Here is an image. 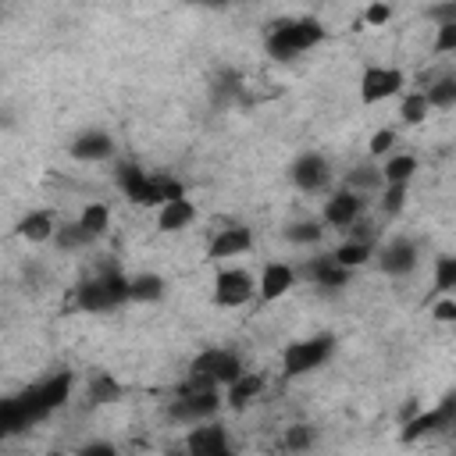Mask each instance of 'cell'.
Segmentation results:
<instances>
[{"label": "cell", "instance_id": "cell-1", "mask_svg": "<svg viewBox=\"0 0 456 456\" xmlns=\"http://www.w3.org/2000/svg\"><path fill=\"white\" fill-rule=\"evenodd\" d=\"M324 36H328V28L317 18H285V21L271 25V32L264 39V50L274 61H296L310 46L324 43Z\"/></svg>", "mask_w": 456, "mask_h": 456}, {"label": "cell", "instance_id": "cell-2", "mask_svg": "<svg viewBox=\"0 0 456 456\" xmlns=\"http://www.w3.org/2000/svg\"><path fill=\"white\" fill-rule=\"evenodd\" d=\"M242 374H246V367H242L239 353H232V349H203L189 363L185 388H214V392H221L228 385H235Z\"/></svg>", "mask_w": 456, "mask_h": 456}, {"label": "cell", "instance_id": "cell-3", "mask_svg": "<svg viewBox=\"0 0 456 456\" xmlns=\"http://www.w3.org/2000/svg\"><path fill=\"white\" fill-rule=\"evenodd\" d=\"M335 353V338L331 335H310V338H299V342H289L285 353H281V370L285 378H303V374H314L317 367H324Z\"/></svg>", "mask_w": 456, "mask_h": 456}, {"label": "cell", "instance_id": "cell-4", "mask_svg": "<svg viewBox=\"0 0 456 456\" xmlns=\"http://www.w3.org/2000/svg\"><path fill=\"white\" fill-rule=\"evenodd\" d=\"M128 299V278L125 274H103V278H89L75 289V303L86 314H107L114 306H121Z\"/></svg>", "mask_w": 456, "mask_h": 456}, {"label": "cell", "instance_id": "cell-5", "mask_svg": "<svg viewBox=\"0 0 456 456\" xmlns=\"http://www.w3.org/2000/svg\"><path fill=\"white\" fill-rule=\"evenodd\" d=\"M71 388H75V374H71V370H57V374H50V378L36 381L28 392H21V399H25L28 413H32V424H36V420H43L46 413L61 410V406L71 399Z\"/></svg>", "mask_w": 456, "mask_h": 456}, {"label": "cell", "instance_id": "cell-6", "mask_svg": "<svg viewBox=\"0 0 456 456\" xmlns=\"http://www.w3.org/2000/svg\"><path fill=\"white\" fill-rule=\"evenodd\" d=\"M445 428H456V395H445L438 406L406 417V420H403V431H399V442L413 445V442H420V438H428V435H438V431H445Z\"/></svg>", "mask_w": 456, "mask_h": 456}, {"label": "cell", "instance_id": "cell-7", "mask_svg": "<svg viewBox=\"0 0 456 456\" xmlns=\"http://www.w3.org/2000/svg\"><path fill=\"white\" fill-rule=\"evenodd\" d=\"M253 296H256V281H253L249 271H242V267H221L214 274V303L221 310L246 306Z\"/></svg>", "mask_w": 456, "mask_h": 456}, {"label": "cell", "instance_id": "cell-8", "mask_svg": "<svg viewBox=\"0 0 456 456\" xmlns=\"http://www.w3.org/2000/svg\"><path fill=\"white\" fill-rule=\"evenodd\" d=\"M217 410H221V392L214 388H182V395L171 403V417L189 428L214 420Z\"/></svg>", "mask_w": 456, "mask_h": 456}, {"label": "cell", "instance_id": "cell-9", "mask_svg": "<svg viewBox=\"0 0 456 456\" xmlns=\"http://www.w3.org/2000/svg\"><path fill=\"white\" fill-rule=\"evenodd\" d=\"M289 178H292V185L303 189V192H324V189L331 185V164H328L324 153L306 150V153H299V157L292 160Z\"/></svg>", "mask_w": 456, "mask_h": 456}, {"label": "cell", "instance_id": "cell-10", "mask_svg": "<svg viewBox=\"0 0 456 456\" xmlns=\"http://www.w3.org/2000/svg\"><path fill=\"white\" fill-rule=\"evenodd\" d=\"M403 86H406V75H403L399 68L370 64V68H363V75H360V100L370 107V103H381V100L395 96Z\"/></svg>", "mask_w": 456, "mask_h": 456}, {"label": "cell", "instance_id": "cell-11", "mask_svg": "<svg viewBox=\"0 0 456 456\" xmlns=\"http://www.w3.org/2000/svg\"><path fill=\"white\" fill-rule=\"evenodd\" d=\"M360 214H363V196L353 192V189H335V192L324 200L321 224L338 228V232H349L353 224H360Z\"/></svg>", "mask_w": 456, "mask_h": 456}, {"label": "cell", "instance_id": "cell-12", "mask_svg": "<svg viewBox=\"0 0 456 456\" xmlns=\"http://www.w3.org/2000/svg\"><path fill=\"white\" fill-rule=\"evenodd\" d=\"M118 185H121V192H125L132 203H139V207H157V210H160L157 175H146L139 164L121 160V164H118Z\"/></svg>", "mask_w": 456, "mask_h": 456}, {"label": "cell", "instance_id": "cell-13", "mask_svg": "<svg viewBox=\"0 0 456 456\" xmlns=\"http://www.w3.org/2000/svg\"><path fill=\"white\" fill-rule=\"evenodd\" d=\"M378 267L385 271V274H392V278H403V274H410L417 264H420V253H417V242L413 239H392V242H385L378 253Z\"/></svg>", "mask_w": 456, "mask_h": 456}, {"label": "cell", "instance_id": "cell-14", "mask_svg": "<svg viewBox=\"0 0 456 456\" xmlns=\"http://www.w3.org/2000/svg\"><path fill=\"white\" fill-rule=\"evenodd\" d=\"M292 285H296V267L285 260H271V264H264V271L256 278V296L264 303H274L285 292H292Z\"/></svg>", "mask_w": 456, "mask_h": 456}, {"label": "cell", "instance_id": "cell-15", "mask_svg": "<svg viewBox=\"0 0 456 456\" xmlns=\"http://www.w3.org/2000/svg\"><path fill=\"white\" fill-rule=\"evenodd\" d=\"M249 246H253V232H249L246 224H232V228H221V232L210 239V246H207V260L221 264V260H228V256L246 253Z\"/></svg>", "mask_w": 456, "mask_h": 456}, {"label": "cell", "instance_id": "cell-16", "mask_svg": "<svg viewBox=\"0 0 456 456\" xmlns=\"http://www.w3.org/2000/svg\"><path fill=\"white\" fill-rule=\"evenodd\" d=\"M228 449V431L217 424V420H207V424H196L189 428L185 435V452L192 456H217Z\"/></svg>", "mask_w": 456, "mask_h": 456}, {"label": "cell", "instance_id": "cell-17", "mask_svg": "<svg viewBox=\"0 0 456 456\" xmlns=\"http://www.w3.org/2000/svg\"><path fill=\"white\" fill-rule=\"evenodd\" d=\"M110 153H114V139H110L103 128H86V132L75 135V142H71V157H75V160H86V164L107 160Z\"/></svg>", "mask_w": 456, "mask_h": 456}, {"label": "cell", "instance_id": "cell-18", "mask_svg": "<svg viewBox=\"0 0 456 456\" xmlns=\"http://www.w3.org/2000/svg\"><path fill=\"white\" fill-rule=\"evenodd\" d=\"M57 221H53V214L50 210H28L21 221H18V235L25 239V242H53V235H57Z\"/></svg>", "mask_w": 456, "mask_h": 456}, {"label": "cell", "instance_id": "cell-19", "mask_svg": "<svg viewBox=\"0 0 456 456\" xmlns=\"http://www.w3.org/2000/svg\"><path fill=\"white\" fill-rule=\"evenodd\" d=\"M346 271H356V267H363L370 256H374V239H367L363 232L360 235H349V239H342L338 246H335V253H331Z\"/></svg>", "mask_w": 456, "mask_h": 456}, {"label": "cell", "instance_id": "cell-20", "mask_svg": "<svg viewBox=\"0 0 456 456\" xmlns=\"http://www.w3.org/2000/svg\"><path fill=\"white\" fill-rule=\"evenodd\" d=\"M306 274H310V281H314V285H321V289H342V285L349 281V274H353V271H346V267L328 253V256L310 260V264H306Z\"/></svg>", "mask_w": 456, "mask_h": 456}, {"label": "cell", "instance_id": "cell-21", "mask_svg": "<svg viewBox=\"0 0 456 456\" xmlns=\"http://www.w3.org/2000/svg\"><path fill=\"white\" fill-rule=\"evenodd\" d=\"M196 221V207H192V200L185 196V200H175V203H164L160 210H157V228L160 232H182V228H189Z\"/></svg>", "mask_w": 456, "mask_h": 456}, {"label": "cell", "instance_id": "cell-22", "mask_svg": "<svg viewBox=\"0 0 456 456\" xmlns=\"http://www.w3.org/2000/svg\"><path fill=\"white\" fill-rule=\"evenodd\" d=\"M164 292H167V285L153 271H142V274L128 278V299L132 303H157V299H164Z\"/></svg>", "mask_w": 456, "mask_h": 456}, {"label": "cell", "instance_id": "cell-23", "mask_svg": "<svg viewBox=\"0 0 456 456\" xmlns=\"http://www.w3.org/2000/svg\"><path fill=\"white\" fill-rule=\"evenodd\" d=\"M417 157L413 153H392L385 164H381V178L385 185H410V178L417 175Z\"/></svg>", "mask_w": 456, "mask_h": 456}, {"label": "cell", "instance_id": "cell-24", "mask_svg": "<svg viewBox=\"0 0 456 456\" xmlns=\"http://www.w3.org/2000/svg\"><path fill=\"white\" fill-rule=\"evenodd\" d=\"M260 392H264V374L246 370L235 385H228V406H232V410H246Z\"/></svg>", "mask_w": 456, "mask_h": 456}, {"label": "cell", "instance_id": "cell-25", "mask_svg": "<svg viewBox=\"0 0 456 456\" xmlns=\"http://www.w3.org/2000/svg\"><path fill=\"white\" fill-rule=\"evenodd\" d=\"M121 392H125V388H121V381H118L114 374H103V370H100V374H93V378H89V403H93V406L118 403V399H121Z\"/></svg>", "mask_w": 456, "mask_h": 456}, {"label": "cell", "instance_id": "cell-26", "mask_svg": "<svg viewBox=\"0 0 456 456\" xmlns=\"http://www.w3.org/2000/svg\"><path fill=\"white\" fill-rule=\"evenodd\" d=\"M428 114H431V103H428V93H424V89L403 93V100H399V118H403L406 125H420V121H428Z\"/></svg>", "mask_w": 456, "mask_h": 456}, {"label": "cell", "instance_id": "cell-27", "mask_svg": "<svg viewBox=\"0 0 456 456\" xmlns=\"http://www.w3.org/2000/svg\"><path fill=\"white\" fill-rule=\"evenodd\" d=\"M78 224H82L93 239L107 235V228H110V207H107V203H86L82 214H78Z\"/></svg>", "mask_w": 456, "mask_h": 456}, {"label": "cell", "instance_id": "cell-28", "mask_svg": "<svg viewBox=\"0 0 456 456\" xmlns=\"http://www.w3.org/2000/svg\"><path fill=\"white\" fill-rule=\"evenodd\" d=\"M346 189H353V192H374V189H385V178H381V167H367V164H360V167H353L349 175H346Z\"/></svg>", "mask_w": 456, "mask_h": 456}, {"label": "cell", "instance_id": "cell-29", "mask_svg": "<svg viewBox=\"0 0 456 456\" xmlns=\"http://www.w3.org/2000/svg\"><path fill=\"white\" fill-rule=\"evenodd\" d=\"M424 93H428L431 110H449V107H456V75L435 78V82H431Z\"/></svg>", "mask_w": 456, "mask_h": 456}, {"label": "cell", "instance_id": "cell-30", "mask_svg": "<svg viewBox=\"0 0 456 456\" xmlns=\"http://www.w3.org/2000/svg\"><path fill=\"white\" fill-rule=\"evenodd\" d=\"M321 235H324V224H321L317 217L292 221V224L285 228V239H289V242H296V246H314V242H321Z\"/></svg>", "mask_w": 456, "mask_h": 456}, {"label": "cell", "instance_id": "cell-31", "mask_svg": "<svg viewBox=\"0 0 456 456\" xmlns=\"http://www.w3.org/2000/svg\"><path fill=\"white\" fill-rule=\"evenodd\" d=\"M93 242V235L78 224V221H71V224H61L57 228V235H53V246L57 249H64V253H71V249H82V246H89Z\"/></svg>", "mask_w": 456, "mask_h": 456}, {"label": "cell", "instance_id": "cell-32", "mask_svg": "<svg viewBox=\"0 0 456 456\" xmlns=\"http://www.w3.org/2000/svg\"><path fill=\"white\" fill-rule=\"evenodd\" d=\"M435 292H456V253L435 256Z\"/></svg>", "mask_w": 456, "mask_h": 456}, {"label": "cell", "instance_id": "cell-33", "mask_svg": "<svg viewBox=\"0 0 456 456\" xmlns=\"http://www.w3.org/2000/svg\"><path fill=\"white\" fill-rule=\"evenodd\" d=\"M281 445H285L289 452H306V449L314 445V428H310V424H292V428L285 431Z\"/></svg>", "mask_w": 456, "mask_h": 456}, {"label": "cell", "instance_id": "cell-34", "mask_svg": "<svg viewBox=\"0 0 456 456\" xmlns=\"http://www.w3.org/2000/svg\"><path fill=\"white\" fill-rule=\"evenodd\" d=\"M403 207H406V185H385L381 189V210L388 217H395Z\"/></svg>", "mask_w": 456, "mask_h": 456}, {"label": "cell", "instance_id": "cell-35", "mask_svg": "<svg viewBox=\"0 0 456 456\" xmlns=\"http://www.w3.org/2000/svg\"><path fill=\"white\" fill-rule=\"evenodd\" d=\"M424 18H428V21H435V28H442V25H456V0L431 4V7L424 11Z\"/></svg>", "mask_w": 456, "mask_h": 456}, {"label": "cell", "instance_id": "cell-36", "mask_svg": "<svg viewBox=\"0 0 456 456\" xmlns=\"http://www.w3.org/2000/svg\"><path fill=\"white\" fill-rule=\"evenodd\" d=\"M392 146H395V128H378L370 135V157H385L392 153Z\"/></svg>", "mask_w": 456, "mask_h": 456}, {"label": "cell", "instance_id": "cell-37", "mask_svg": "<svg viewBox=\"0 0 456 456\" xmlns=\"http://www.w3.org/2000/svg\"><path fill=\"white\" fill-rule=\"evenodd\" d=\"M435 53H456V25H442L435 28V43H431Z\"/></svg>", "mask_w": 456, "mask_h": 456}, {"label": "cell", "instance_id": "cell-38", "mask_svg": "<svg viewBox=\"0 0 456 456\" xmlns=\"http://www.w3.org/2000/svg\"><path fill=\"white\" fill-rule=\"evenodd\" d=\"M431 317H435L438 324H456V296L438 299V303L431 306Z\"/></svg>", "mask_w": 456, "mask_h": 456}, {"label": "cell", "instance_id": "cell-39", "mask_svg": "<svg viewBox=\"0 0 456 456\" xmlns=\"http://www.w3.org/2000/svg\"><path fill=\"white\" fill-rule=\"evenodd\" d=\"M388 18H392V7H388V4H370V7L363 11V21H367L370 28H381Z\"/></svg>", "mask_w": 456, "mask_h": 456}, {"label": "cell", "instance_id": "cell-40", "mask_svg": "<svg viewBox=\"0 0 456 456\" xmlns=\"http://www.w3.org/2000/svg\"><path fill=\"white\" fill-rule=\"evenodd\" d=\"M78 456H121L110 442H86L82 449H78Z\"/></svg>", "mask_w": 456, "mask_h": 456}, {"label": "cell", "instance_id": "cell-41", "mask_svg": "<svg viewBox=\"0 0 456 456\" xmlns=\"http://www.w3.org/2000/svg\"><path fill=\"white\" fill-rule=\"evenodd\" d=\"M217 456H235V452H232V445H228V449H224V452H217Z\"/></svg>", "mask_w": 456, "mask_h": 456}, {"label": "cell", "instance_id": "cell-42", "mask_svg": "<svg viewBox=\"0 0 456 456\" xmlns=\"http://www.w3.org/2000/svg\"><path fill=\"white\" fill-rule=\"evenodd\" d=\"M46 456H68V452H61V449H53V452H46Z\"/></svg>", "mask_w": 456, "mask_h": 456}, {"label": "cell", "instance_id": "cell-43", "mask_svg": "<svg viewBox=\"0 0 456 456\" xmlns=\"http://www.w3.org/2000/svg\"><path fill=\"white\" fill-rule=\"evenodd\" d=\"M171 456H192V452H171Z\"/></svg>", "mask_w": 456, "mask_h": 456}]
</instances>
